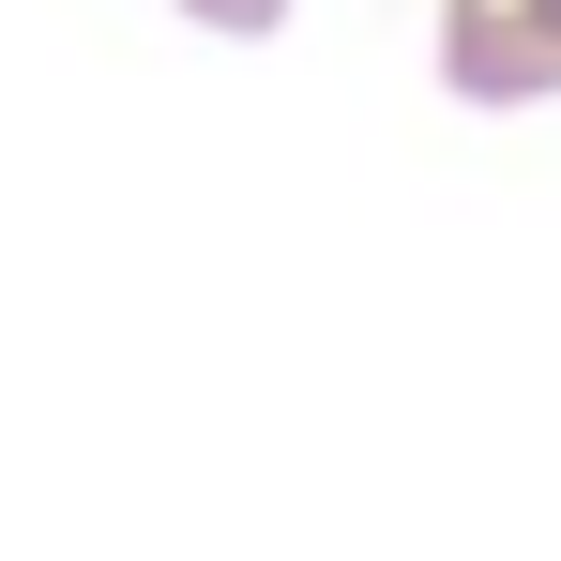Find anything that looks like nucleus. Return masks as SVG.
I'll return each mask as SVG.
<instances>
[{
    "label": "nucleus",
    "instance_id": "f257e3e1",
    "mask_svg": "<svg viewBox=\"0 0 561 561\" xmlns=\"http://www.w3.org/2000/svg\"><path fill=\"white\" fill-rule=\"evenodd\" d=\"M547 15H561V0H547Z\"/></svg>",
    "mask_w": 561,
    "mask_h": 561
}]
</instances>
